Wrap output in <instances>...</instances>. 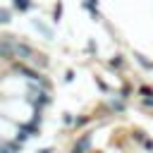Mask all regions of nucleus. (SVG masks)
<instances>
[{"mask_svg":"<svg viewBox=\"0 0 153 153\" xmlns=\"http://www.w3.org/2000/svg\"><path fill=\"white\" fill-rule=\"evenodd\" d=\"M88 143H91V141H88V136H84V139L74 146V153H86V151H88Z\"/></svg>","mask_w":153,"mask_h":153,"instance_id":"obj_1","label":"nucleus"},{"mask_svg":"<svg viewBox=\"0 0 153 153\" xmlns=\"http://www.w3.org/2000/svg\"><path fill=\"white\" fill-rule=\"evenodd\" d=\"M14 55L29 57V55H31V48H29V45H14Z\"/></svg>","mask_w":153,"mask_h":153,"instance_id":"obj_2","label":"nucleus"},{"mask_svg":"<svg viewBox=\"0 0 153 153\" xmlns=\"http://www.w3.org/2000/svg\"><path fill=\"white\" fill-rule=\"evenodd\" d=\"M19 72H22V74H26V79H31V81H36V79H38V74H36L33 69H26V67H19Z\"/></svg>","mask_w":153,"mask_h":153,"instance_id":"obj_3","label":"nucleus"},{"mask_svg":"<svg viewBox=\"0 0 153 153\" xmlns=\"http://www.w3.org/2000/svg\"><path fill=\"white\" fill-rule=\"evenodd\" d=\"M136 60H139V65H141V67H146V69H153V62H151V60H146L143 55H136Z\"/></svg>","mask_w":153,"mask_h":153,"instance_id":"obj_4","label":"nucleus"},{"mask_svg":"<svg viewBox=\"0 0 153 153\" xmlns=\"http://www.w3.org/2000/svg\"><path fill=\"white\" fill-rule=\"evenodd\" d=\"M141 103L146 108H153V96H141Z\"/></svg>","mask_w":153,"mask_h":153,"instance_id":"obj_5","label":"nucleus"},{"mask_svg":"<svg viewBox=\"0 0 153 153\" xmlns=\"http://www.w3.org/2000/svg\"><path fill=\"white\" fill-rule=\"evenodd\" d=\"M139 93H141V96H153V88H151V86H141Z\"/></svg>","mask_w":153,"mask_h":153,"instance_id":"obj_6","label":"nucleus"},{"mask_svg":"<svg viewBox=\"0 0 153 153\" xmlns=\"http://www.w3.org/2000/svg\"><path fill=\"white\" fill-rule=\"evenodd\" d=\"M14 7H19V10H26V7H29V2H26V0H14Z\"/></svg>","mask_w":153,"mask_h":153,"instance_id":"obj_7","label":"nucleus"},{"mask_svg":"<svg viewBox=\"0 0 153 153\" xmlns=\"http://www.w3.org/2000/svg\"><path fill=\"white\" fill-rule=\"evenodd\" d=\"M84 7H88V10L96 12V0H84Z\"/></svg>","mask_w":153,"mask_h":153,"instance_id":"obj_8","label":"nucleus"},{"mask_svg":"<svg viewBox=\"0 0 153 153\" xmlns=\"http://www.w3.org/2000/svg\"><path fill=\"white\" fill-rule=\"evenodd\" d=\"M7 19H10V14H7L5 10H2V12H0V22H7Z\"/></svg>","mask_w":153,"mask_h":153,"instance_id":"obj_9","label":"nucleus"}]
</instances>
